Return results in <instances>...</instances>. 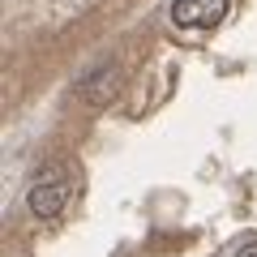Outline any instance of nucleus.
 Instances as JSON below:
<instances>
[{"label": "nucleus", "instance_id": "1", "mask_svg": "<svg viewBox=\"0 0 257 257\" xmlns=\"http://www.w3.org/2000/svg\"><path fill=\"white\" fill-rule=\"evenodd\" d=\"M69 197H73V176H69V167L64 163H47L43 172L30 180L26 206H30V214H39V219H56V214L69 206Z\"/></svg>", "mask_w": 257, "mask_h": 257}, {"label": "nucleus", "instance_id": "2", "mask_svg": "<svg viewBox=\"0 0 257 257\" xmlns=\"http://www.w3.org/2000/svg\"><path fill=\"white\" fill-rule=\"evenodd\" d=\"M231 0H176L172 5V22L184 30H214L227 18Z\"/></svg>", "mask_w": 257, "mask_h": 257}, {"label": "nucleus", "instance_id": "3", "mask_svg": "<svg viewBox=\"0 0 257 257\" xmlns=\"http://www.w3.org/2000/svg\"><path fill=\"white\" fill-rule=\"evenodd\" d=\"M120 82H124V73H120L116 64H99L90 77H82V82H77V94H82L86 103H107V99H116Z\"/></svg>", "mask_w": 257, "mask_h": 257}, {"label": "nucleus", "instance_id": "4", "mask_svg": "<svg viewBox=\"0 0 257 257\" xmlns=\"http://www.w3.org/2000/svg\"><path fill=\"white\" fill-rule=\"evenodd\" d=\"M231 257H257V240H244V244H240Z\"/></svg>", "mask_w": 257, "mask_h": 257}]
</instances>
